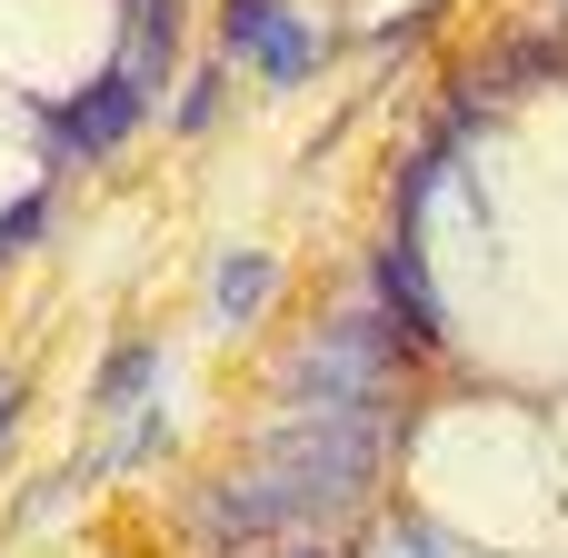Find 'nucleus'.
<instances>
[{"label": "nucleus", "mask_w": 568, "mask_h": 558, "mask_svg": "<svg viewBox=\"0 0 568 558\" xmlns=\"http://www.w3.org/2000/svg\"><path fill=\"white\" fill-rule=\"evenodd\" d=\"M369 479H379V439L359 429V409H320V429H300L270 469H250L240 499H220V529L230 539H270V529L320 519V509H349Z\"/></svg>", "instance_id": "f257e3e1"}, {"label": "nucleus", "mask_w": 568, "mask_h": 558, "mask_svg": "<svg viewBox=\"0 0 568 558\" xmlns=\"http://www.w3.org/2000/svg\"><path fill=\"white\" fill-rule=\"evenodd\" d=\"M290 399L300 409H379L389 399V329L369 310H339L310 339V359L290 369Z\"/></svg>", "instance_id": "f03ea898"}, {"label": "nucleus", "mask_w": 568, "mask_h": 558, "mask_svg": "<svg viewBox=\"0 0 568 558\" xmlns=\"http://www.w3.org/2000/svg\"><path fill=\"white\" fill-rule=\"evenodd\" d=\"M140 110H150V80L130 70V60H110L80 100H50L40 110V160L50 170H80V160H110L130 130H140Z\"/></svg>", "instance_id": "7ed1b4c3"}, {"label": "nucleus", "mask_w": 568, "mask_h": 558, "mask_svg": "<svg viewBox=\"0 0 568 558\" xmlns=\"http://www.w3.org/2000/svg\"><path fill=\"white\" fill-rule=\"evenodd\" d=\"M379 310H389L419 349H449V310H439V290H429V230H409V220H389V250H379Z\"/></svg>", "instance_id": "20e7f679"}, {"label": "nucleus", "mask_w": 568, "mask_h": 558, "mask_svg": "<svg viewBox=\"0 0 568 558\" xmlns=\"http://www.w3.org/2000/svg\"><path fill=\"white\" fill-rule=\"evenodd\" d=\"M539 80H568V40H549V30H519V40H499L489 60H479V100H509V90H539Z\"/></svg>", "instance_id": "39448f33"}, {"label": "nucleus", "mask_w": 568, "mask_h": 558, "mask_svg": "<svg viewBox=\"0 0 568 558\" xmlns=\"http://www.w3.org/2000/svg\"><path fill=\"white\" fill-rule=\"evenodd\" d=\"M240 60H250V70L270 80V90H300V80L320 70V30H310L300 10H270V30H260V40L240 50Z\"/></svg>", "instance_id": "423d86ee"}, {"label": "nucleus", "mask_w": 568, "mask_h": 558, "mask_svg": "<svg viewBox=\"0 0 568 558\" xmlns=\"http://www.w3.org/2000/svg\"><path fill=\"white\" fill-rule=\"evenodd\" d=\"M170 40H180V0H120V60L160 90V70H170Z\"/></svg>", "instance_id": "0eeeda50"}, {"label": "nucleus", "mask_w": 568, "mask_h": 558, "mask_svg": "<svg viewBox=\"0 0 568 558\" xmlns=\"http://www.w3.org/2000/svg\"><path fill=\"white\" fill-rule=\"evenodd\" d=\"M270 290H280V260H260V250H230V260H220V319H230V329L260 319Z\"/></svg>", "instance_id": "6e6552de"}, {"label": "nucleus", "mask_w": 568, "mask_h": 558, "mask_svg": "<svg viewBox=\"0 0 568 558\" xmlns=\"http://www.w3.org/2000/svg\"><path fill=\"white\" fill-rule=\"evenodd\" d=\"M150 379H160V349L130 339V349L100 359V389H90V399H100V409H150Z\"/></svg>", "instance_id": "1a4fd4ad"}, {"label": "nucleus", "mask_w": 568, "mask_h": 558, "mask_svg": "<svg viewBox=\"0 0 568 558\" xmlns=\"http://www.w3.org/2000/svg\"><path fill=\"white\" fill-rule=\"evenodd\" d=\"M40 230H50V190H20V200L0 210V260H20Z\"/></svg>", "instance_id": "9d476101"}, {"label": "nucleus", "mask_w": 568, "mask_h": 558, "mask_svg": "<svg viewBox=\"0 0 568 558\" xmlns=\"http://www.w3.org/2000/svg\"><path fill=\"white\" fill-rule=\"evenodd\" d=\"M170 120H180V130H190V140H200V130H210V120H220V60H210V70H200V80H190V90H180V110H170Z\"/></svg>", "instance_id": "9b49d317"}, {"label": "nucleus", "mask_w": 568, "mask_h": 558, "mask_svg": "<svg viewBox=\"0 0 568 558\" xmlns=\"http://www.w3.org/2000/svg\"><path fill=\"white\" fill-rule=\"evenodd\" d=\"M270 10H280V0H220V50H250V40L270 30Z\"/></svg>", "instance_id": "f8f14e48"}, {"label": "nucleus", "mask_w": 568, "mask_h": 558, "mask_svg": "<svg viewBox=\"0 0 568 558\" xmlns=\"http://www.w3.org/2000/svg\"><path fill=\"white\" fill-rule=\"evenodd\" d=\"M399 549H409V558H449V539H429V529H399Z\"/></svg>", "instance_id": "ddd939ff"}, {"label": "nucleus", "mask_w": 568, "mask_h": 558, "mask_svg": "<svg viewBox=\"0 0 568 558\" xmlns=\"http://www.w3.org/2000/svg\"><path fill=\"white\" fill-rule=\"evenodd\" d=\"M10 409H20V379H0V429H10Z\"/></svg>", "instance_id": "4468645a"}]
</instances>
